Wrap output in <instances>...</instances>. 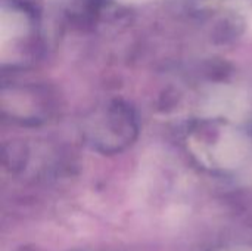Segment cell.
<instances>
[{"instance_id": "cell-4", "label": "cell", "mask_w": 252, "mask_h": 251, "mask_svg": "<svg viewBox=\"0 0 252 251\" xmlns=\"http://www.w3.org/2000/svg\"><path fill=\"white\" fill-rule=\"evenodd\" d=\"M123 4H143V3H149L154 0H118Z\"/></svg>"}, {"instance_id": "cell-1", "label": "cell", "mask_w": 252, "mask_h": 251, "mask_svg": "<svg viewBox=\"0 0 252 251\" xmlns=\"http://www.w3.org/2000/svg\"><path fill=\"white\" fill-rule=\"evenodd\" d=\"M245 108L247 104L244 102L242 96L238 95L236 90L230 87H219L208 98L205 109H208L211 115L224 114L229 117H238Z\"/></svg>"}, {"instance_id": "cell-3", "label": "cell", "mask_w": 252, "mask_h": 251, "mask_svg": "<svg viewBox=\"0 0 252 251\" xmlns=\"http://www.w3.org/2000/svg\"><path fill=\"white\" fill-rule=\"evenodd\" d=\"M25 30H27V19L21 12L3 10L1 21H0V37L3 44L6 43V40L24 34Z\"/></svg>"}, {"instance_id": "cell-2", "label": "cell", "mask_w": 252, "mask_h": 251, "mask_svg": "<svg viewBox=\"0 0 252 251\" xmlns=\"http://www.w3.org/2000/svg\"><path fill=\"white\" fill-rule=\"evenodd\" d=\"M248 154V141L238 132H226L217 146V158L223 166L235 167Z\"/></svg>"}]
</instances>
